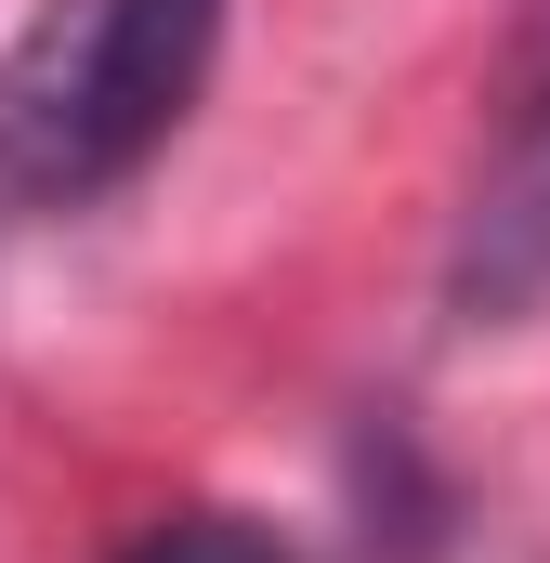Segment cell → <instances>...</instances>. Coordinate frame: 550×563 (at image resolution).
<instances>
[{
    "instance_id": "obj_1",
    "label": "cell",
    "mask_w": 550,
    "mask_h": 563,
    "mask_svg": "<svg viewBox=\"0 0 550 563\" xmlns=\"http://www.w3.org/2000/svg\"><path fill=\"white\" fill-rule=\"evenodd\" d=\"M223 0H66L0 66V170L26 197H92L197 106Z\"/></svg>"
},
{
    "instance_id": "obj_2",
    "label": "cell",
    "mask_w": 550,
    "mask_h": 563,
    "mask_svg": "<svg viewBox=\"0 0 550 563\" xmlns=\"http://www.w3.org/2000/svg\"><path fill=\"white\" fill-rule=\"evenodd\" d=\"M446 301H459L472 328H525V314H550V106L512 132L498 184L472 197L459 263H446Z\"/></svg>"
},
{
    "instance_id": "obj_3",
    "label": "cell",
    "mask_w": 550,
    "mask_h": 563,
    "mask_svg": "<svg viewBox=\"0 0 550 563\" xmlns=\"http://www.w3.org/2000/svg\"><path fill=\"white\" fill-rule=\"evenodd\" d=\"M119 563H301L275 525H250V511H157Z\"/></svg>"
}]
</instances>
